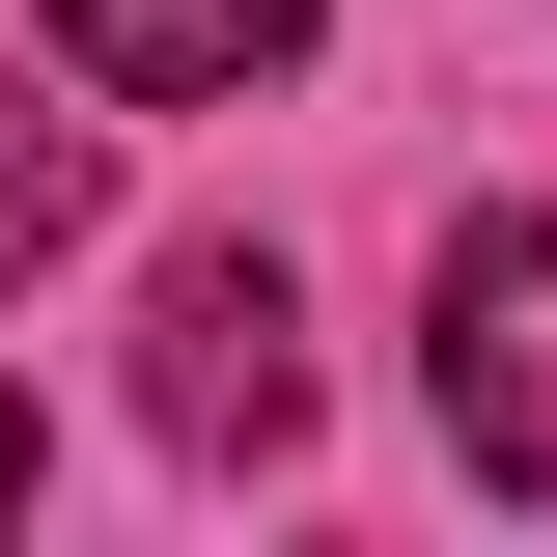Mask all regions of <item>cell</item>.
<instances>
[{
  "label": "cell",
  "instance_id": "obj_1",
  "mask_svg": "<svg viewBox=\"0 0 557 557\" xmlns=\"http://www.w3.org/2000/svg\"><path fill=\"white\" fill-rule=\"evenodd\" d=\"M418 391H446V446H474L502 502H557V223H446V278H418Z\"/></svg>",
  "mask_w": 557,
  "mask_h": 557
},
{
  "label": "cell",
  "instance_id": "obj_2",
  "mask_svg": "<svg viewBox=\"0 0 557 557\" xmlns=\"http://www.w3.org/2000/svg\"><path fill=\"white\" fill-rule=\"evenodd\" d=\"M139 418H168L196 474H223V446H251V474L307 446V307H278V251H168V335H139Z\"/></svg>",
  "mask_w": 557,
  "mask_h": 557
},
{
  "label": "cell",
  "instance_id": "obj_3",
  "mask_svg": "<svg viewBox=\"0 0 557 557\" xmlns=\"http://www.w3.org/2000/svg\"><path fill=\"white\" fill-rule=\"evenodd\" d=\"M84 84H139V112H196V84H278L307 57V0H28Z\"/></svg>",
  "mask_w": 557,
  "mask_h": 557
},
{
  "label": "cell",
  "instance_id": "obj_4",
  "mask_svg": "<svg viewBox=\"0 0 557 557\" xmlns=\"http://www.w3.org/2000/svg\"><path fill=\"white\" fill-rule=\"evenodd\" d=\"M84 196H112L84 112H28V57H0V307H28V251H84Z\"/></svg>",
  "mask_w": 557,
  "mask_h": 557
},
{
  "label": "cell",
  "instance_id": "obj_5",
  "mask_svg": "<svg viewBox=\"0 0 557 557\" xmlns=\"http://www.w3.org/2000/svg\"><path fill=\"white\" fill-rule=\"evenodd\" d=\"M0 502H28V391H0Z\"/></svg>",
  "mask_w": 557,
  "mask_h": 557
}]
</instances>
